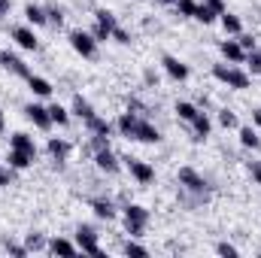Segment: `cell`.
Returning a JSON list of instances; mask_svg holds the SVG:
<instances>
[{"label": "cell", "instance_id": "23", "mask_svg": "<svg viewBox=\"0 0 261 258\" xmlns=\"http://www.w3.org/2000/svg\"><path fill=\"white\" fill-rule=\"evenodd\" d=\"M85 128H88V134H107V137L113 134V125H110L107 119H100L97 113H94L91 119H85Z\"/></svg>", "mask_w": 261, "mask_h": 258}, {"label": "cell", "instance_id": "4", "mask_svg": "<svg viewBox=\"0 0 261 258\" xmlns=\"http://www.w3.org/2000/svg\"><path fill=\"white\" fill-rule=\"evenodd\" d=\"M179 189L197 194V197H203V200L210 197V183L197 173L195 167H182V170H179Z\"/></svg>", "mask_w": 261, "mask_h": 258}, {"label": "cell", "instance_id": "30", "mask_svg": "<svg viewBox=\"0 0 261 258\" xmlns=\"http://www.w3.org/2000/svg\"><path fill=\"white\" fill-rule=\"evenodd\" d=\"M94 21H100V24H103V28H110V31L119 24V21H116V15H113L110 9H97V12H94Z\"/></svg>", "mask_w": 261, "mask_h": 258}, {"label": "cell", "instance_id": "1", "mask_svg": "<svg viewBox=\"0 0 261 258\" xmlns=\"http://www.w3.org/2000/svg\"><path fill=\"white\" fill-rule=\"evenodd\" d=\"M116 128L122 131V137L140 140V143H158V140H161V131L155 128L149 119H143V116H137V113H130V110L119 116Z\"/></svg>", "mask_w": 261, "mask_h": 258}, {"label": "cell", "instance_id": "40", "mask_svg": "<svg viewBox=\"0 0 261 258\" xmlns=\"http://www.w3.org/2000/svg\"><path fill=\"white\" fill-rule=\"evenodd\" d=\"M12 179H15V170H12V167H3V164H0V189H3V186H9Z\"/></svg>", "mask_w": 261, "mask_h": 258}, {"label": "cell", "instance_id": "43", "mask_svg": "<svg viewBox=\"0 0 261 258\" xmlns=\"http://www.w3.org/2000/svg\"><path fill=\"white\" fill-rule=\"evenodd\" d=\"M143 79H146L149 85H158V76H155V70H146V73H143Z\"/></svg>", "mask_w": 261, "mask_h": 258}, {"label": "cell", "instance_id": "39", "mask_svg": "<svg viewBox=\"0 0 261 258\" xmlns=\"http://www.w3.org/2000/svg\"><path fill=\"white\" fill-rule=\"evenodd\" d=\"M113 40H116V43H122V46H128V43H130V34L125 31V28H119V24H116V28H113Z\"/></svg>", "mask_w": 261, "mask_h": 258}, {"label": "cell", "instance_id": "18", "mask_svg": "<svg viewBox=\"0 0 261 258\" xmlns=\"http://www.w3.org/2000/svg\"><path fill=\"white\" fill-rule=\"evenodd\" d=\"M91 210H94L97 219H107V222L116 219V203H113L110 197H94V200H91Z\"/></svg>", "mask_w": 261, "mask_h": 258}, {"label": "cell", "instance_id": "45", "mask_svg": "<svg viewBox=\"0 0 261 258\" xmlns=\"http://www.w3.org/2000/svg\"><path fill=\"white\" fill-rule=\"evenodd\" d=\"M252 125L261 128V107H258V110H252Z\"/></svg>", "mask_w": 261, "mask_h": 258}, {"label": "cell", "instance_id": "10", "mask_svg": "<svg viewBox=\"0 0 261 258\" xmlns=\"http://www.w3.org/2000/svg\"><path fill=\"white\" fill-rule=\"evenodd\" d=\"M94 164H97V170H103V173H119V170H122L119 155H116L113 149H100V152H94Z\"/></svg>", "mask_w": 261, "mask_h": 258}, {"label": "cell", "instance_id": "36", "mask_svg": "<svg viewBox=\"0 0 261 258\" xmlns=\"http://www.w3.org/2000/svg\"><path fill=\"white\" fill-rule=\"evenodd\" d=\"M219 122H222V128H237L240 122H237V113H231V110H222L219 113Z\"/></svg>", "mask_w": 261, "mask_h": 258}, {"label": "cell", "instance_id": "16", "mask_svg": "<svg viewBox=\"0 0 261 258\" xmlns=\"http://www.w3.org/2000/svg\"><path fill=\"white\" fill-rule=\"evenodd\" d=\"M49 255H76L79 252V246L73 243V240H67V237H55V240H49V249H46Z\"/></svg>", "mask_w": 261, "mask_h": 258}, {"label": "cell", "instance_id": "42", "mask_svg": "<svg viewBox=\"0 0 261 258\" xmlns=\"http://www.w3.org/2000/svg\"><path fill=\"white\" fill-rule=\"evenodd\" d=\"M240 46H243V52H255V40L252 37H243L240 34Z\"/></svg>", "mask_w": 261, "mask_h": 258}, {"label": "cell", "instance_id": "33", "mask_svg": "<svg viewBox=\"0 0 261 258\" xmlns=\"http://www.w3.org/2000/svg\"><path fill=\"white\" fill-rule=\"evenodd\" d=\"M46 15H49V24H64V9L61 6H46Z\"/></svg>", "mask_w": 261, "mask_h": 258}, {"label": "cell", "instance_id": "26", "mask_svg": "<svg viewBox=\"0 0 261 258\" xmlns=\"http://www.w3.org/2000/svg\"><path fill=\"white\" fill-rule=\"evenodd\" d=\"M222 28H225V34H234V37L243 34V21L237 15H231V12H222Z\"/></svg>", "mask_w": 261, "mask_h": 258}, {"label": "cell", "instance_id": "6", "mask_svg": "<svg viewBox=\"0 0 261 258\" xmlns=\"http://www.w3.org/2000/svg\"><path fill=\"white\" fill-rule=\"evenodd\" d=\"M70 46H73L82 58H94V55H97V40H94L88 31H73V34H70Z\"/></svg>", "mask_w": 261, "mask_h": 258}, {"label": "cell", "instance_id": "38", "mask_svg": "<svg viewBox=\"0 0 261 258\" xmlns=\"http://www.w3.org/2000/svg\"><path fill=\"white\" fill-rule=\"evenodd\" d=\"M216 252H219V255H228V258H237V255H240V249H237L234 243H219V246H216Z\"/></svg>", "mask_w": 261, "mask_h": 258}, {"label": "cell", "instance_id": "48", "mask_svg": "<svg viewBox=\"0 0 261 258\" xmlns=\"http://www.w3.org/2000/svg\"><path fill=\"white\" fill-rule=\"evenodd\" d=\"M158 3H167V6H173V3H176V0H158Z\"/></svg>", "mask_w": 261, "mask_h": 258}, {"label": "cell", "instance_id": "3", "mask_svg": "<svg viewBox=\"0 0 261 258\" xmlns=\"http://www.w3.org/2000/svg\"><path fill=\"white\" fill-rule=\"evenodd\" d=\"M149 225V210L140 203H125V228L130 237H140Z\"/></svg>", "mask_w": 261, "mask_h": 258}, {"label": "cell", "instance_id": "27", "mask_svg": "<svg viewBox=\"0 0 261 258\" xmlns=\"http://www.w3.org/2000/svg\"><path fill=\"white\" fill-rule=\"evenodd\" d=\"M176 116H179V122H192V119L197 116V107H195V104L179 100V104H176Z\"/></svg>", "mask_w": 261, "mask_h": 258}, {"label": "cell", "instance_id": "49", "mask_svg": "<svg viewBox=\"0 0 261 258\" xmlns=\"http://www.w3.org/2000/svg\"><path fill=\"white\" fill-rule=\"evenodd\" d=\"M258 52H261V49H258Z\"/></svg>", "mask_w": 261, "mask_h": 258}, {"label": "cell", "instance_id": "28", "mask_svg": "<svg viewBox=\"0 0 261 258\" xmlns=\"http://www.w3.org/2000/svg\"><path fill=\"white\" fill-rule=\"evenodd\" d=\"M173 6H176V12L182 18H195V12H197V0H176Z\"/></svg>", "mask_w": 261, "mask_h": 258}, {"label": "cell", "instance_id": "46", "mask_svg": "<svg viewBox=\"0 0 261 258\" xmlns=\"http://www.w3.org/2000/svg\"><path fill=\"white\" fill-rule=\"evenodd\" d=\"M9 6H12V0H0V15H6V12H9Z\"/></svg>", "mask_w": 261, "mask_h": 258}, {"label": "cell", "instance_id": "12", "mask_svg": "<svg viewBox=\"0 0 261 258\" xmlns=\"http://www.w3.org/2000/svg\"><path fill=\"white\" fill-rule=\"evenodd\" d=\"M219 49H222V55H225L231 64H243V61H246V52H243L240 40H222Z\"/></svg>", "mask_w": 261, "mask_h": 258}, {"label": "cell", "instance_id": "32", "mask_svg": "<svg viewBox=\"0 0 261 258\" xmlns=\"http://www.w3.org/2000/svg\"><path fill=\"white\" fill-rule=\"evenodd\" d=\"M91 37H94L97 43H107V40H113V31H110V28H103L100 21H94V28H91Z\"/></svg>", "mask_w": 261, "mask_h": 258}, {"label": "cell", "instance_id": "8", "mask_svg": "<svg viewBox=\"0 0 261 258\" xmlns=\"http://www.w3.org/2000/svg\"><path fill=\"white\" fill-rule=\"evenodd\" d=\"M0 64L6 67L12 76H18V79H28V76H31V67L24 64L15 52H9V49H3V52H0Z\"/></svg>", "mask_w": 261, "mask_h": 258}, {"label": "cell", "instance_id": "34", "mask_svg": "<svg viewBox=\"0 0 261 258\" xmlns=\"http://www.w3.org/2000/svg\"><path fill=\"white\" fill-rule=\"evenodd\" d=\"M3 249H6L9 255H15V258H24V255H28V246H21V243H12V240H3Z\"/></svg>", "mask_w": 261, "mask_h": 258}, {"label": "cell", "instance_id": "22", "mask_svg": "<svg viewBox=\"0 0 261 258\" xmlns=\"http://www.w3.org/2000/svg\"><path fill=\"white\" fill-rule=\"evenodd\" d=\"M240 143H243L246 149H252V152H255V149H261L258 131L252 128V125H243V128H240Z\"/></svg>", "mask_w": 261, "mask_h": 258}, {"label": "cell", "instance_id": "14", "mask_svg": "<svg viewBox=\"0 0 261 258\" xmlns=\"http://www.w3.org/2000/svg\"><path fill=\"white\" fill-rule=\"evenodd\" d=\"M189 125H192L195 140H206V137H210V131H213V122H210V116H206L203 110H197V116L189 122Z\"/></svg>", "mask_w": 261, "mask_h": 258}, {"label": "cell", "instance_id": "20", "mask_svg": "<svg viewBox=\"0 0 261 258\" xmlns=\"http://www.w3.org/2000/svg\"><path fill=\"white\" fill-rule=\"evenodd\" d=\"M24 18H28L31 24H37V28H43V24H49V15H46V6H37V3H28V6H24Z\"/></svg>", "mask_w": 261, "mask_h": 258}, {"label": "cell", "instance_id": "47", "mask_svg": "<svg viewBox=\"0 0 261 258\" xmlns=\"http://www.w3.org/2000/svg\"><path fill=\"white\" fill-rule=\"evenodd\" d=\"M3 125H6V119H3V110H0V134H3Z\"/></svg>", "mask_w": 261, "mask_h": 258}, {"label": "cell", "instance_id": "31", "mask_svg": "<svg viewBox=\"0 0 261 258\" xmlns=\"http://www.w3.org/2000/svg\"><path fill=\"white\" fill-rule=\"evenodd\" d=\"M195 18H197V21H203V24H213V21H216V12H213V9H210L206 3H197Z\"/></svg>", "mask_w": 261, "mask_h": 258}, {"label": "cell", "instance_id": "15", "mask_svg": "<svg viewBox=\"0 0 261 258\" xmlns=\"http://www.w3.org/2000/svg\"><path fill=\"white\" fill-rule=\"evenodd\" d=\"M9 149H21V152L37 155V143H34V137H31V134H24V131H15V134L9 137Z\"/></svg>", "mask_w": 261, "mask_h": 258}, {"label": "cell", "instance_id": "2", "mask_svg": "<svg viewBox=\"0 0 261 258\" xmlns=\"http://www.w3.org/2000/svg\"><path fill=\"white\" fill-rule=\"evenodd\" d=\"M213 76L219 82H225L228 88H237V91L249 88V73H243L237 64H216L213 67Z\"/></svg>", "mask_w": 261, "mask_h": 258}, {"label": "cell", "instance_id": "21", "mask_svg": "<svg viewBox=\"0 0 261 258\" xmlns=\"http://www.w3.org/2000/svg\"><path fill=\"white\" fill-rule=\"evenodd\" d=\"M28 88H31L37 97H49V94H52V82L43 79V76H34V73L28 76Z\"/></svg>", "mask_w": 261, "mask_h": 258}, {"label": "cell", "instance_id": "13", "mask_svg": "<svg viewBox=\"0 0 261 258\" xmlns=\"http://www.w3.org/2000/svg\"><path fill=\"white\" fill-rule=\"evenodd\" d=\"M46 152L52 155V161H55V164H64L67 155H70V143L61 140V137H52V140L46 143Z\"/></svg>", "mask_w": 261, "mask_h": 258}, {"label": "cell", "instance_id": "9", "mask_svg": "<svg viewBox=\"0 0 261 258\" xmlns=\"http://www.w3.org/2000/svg\"><path fill=\"white\" fill-rule=\"evenodd\" d=\"M24 116H28L40 131H49L52 125H55L52 116H49V107H43V104H28V107H24Z\"/></svg>", "mask_w": 261, "mask_h": 258}, {"label": "cell", "instance_id": "7", "mask_svg": "<svg viewBox=\"0 0 261 258\" xmlns=\"http://www.w3.org/2000/svg\"><path fill=\"white\" fill-rule=\"evenodd\" d=\"M125 161H128L130 176H134L140 186H149V183H155V167H152V164H146V161H140V158H125Z\"/></svg>", "mask_w": 261, "mask_h": 258}, {"label": "cell", "instance_id": "24", "mask_svg": "<svg viewBox=\"0 0 261 258\" xmlns=\"http://www.w3.org/2000/svg\"><path fill=\"white\" fill-rule=\"evenodd\" d=\"M73 116H79V119L85 122V119H91V116H94V107H91L82 94H76V97H73Z\"/></svg>", "mask_w": 261, "mask_h": 258}, {"label": "cell", "instance_id": "29", "mask_svg": "<svg viewBox=\"0 0 261 258\" xmlns=\"http://www.w3.org/2000/svg\"><path fill=\"white\" fill-rule=\"evenodd\" d=\"M49 116H52L55 125H67V122H70V113H67L61 104H52V107H49Z\"/></svg>", "mask_w": 261, "mask_h": 258}, {"label": "cell", "instance_id": "5", "mask_svg": "<svg viewBox=\"0 0 261 258\" xmlns=\"http://www.w3.org/2000/svg\"><path fill=\"white\" fill-rule=\"evenodd\" d=\"M76 246H79V252H85V255L103 258V249H100V243H97V231H94L91 225H79V228H76Z\"/></svg>", "mask_w": 261, "mask_h": 258}, {"label": "cell", "instance_id": "37", "mask_svg": "<svg viewBox=\"0 0 261 258\" xmlns=\"http://www.w3.org/2000/svg\"><path fill=\"white\" fill-rule=\"evenodd\" d=\"M122 249H125V255H137V258L149 255V249H146V246H140V243H134V240H128V243H125Z\"/></svg>", "mask_w": 261, "mask_h": 258}, {"label": "cell", "instance_id": "17", "mask_svg": "<svg viewBox=\"0 0 261 258\" xmlns=\"http://www.w3.org/2000/svg\"><path fill=\"white\" fill-rule=\"evenodd\" d=\"M34 158H37V155L21 152V149H9V155H6V161H9V167H12V170H24V167H31V164H34Z\"/></svg>", "mask_w": 261, "mask_h": 258}, {"label": "cell", "instance_id": "35", "mask_svg": "<svg viewBox=\"0 0 261 258\" xmlns=\"http://www.w3.org/2000/svg\"><path fill=\"white\" fill-rule=\"evenodd\" d=\"M246 64L252 70V76H261V52H246Z\"/></svg>", "mask_w": 261, "mask_h": 258}, {"label": "cell", "instance_id": "44", "mask_svg": "<svg viewBox=\"0 0 261 258\" xmlns=\"http://www.w3.org/2000/svg\"><path fill=\"white\" fill-rule=\"evenodd\" d=\"M249 170H252V176H255V183L261 186V164H249Z\"/></svg>", "mask_w": 261, "mask_h": 258}, {"label": "cell", "instance_id": "11", "mask_svg": "<svg viewBox=\"0 0 261 258\" xmlns=\"http://www.w3.org/2000/svg\"><path fill=\"white\" fill-rule=\"evenodd\" d=\"M161 67H164L167 76L176 79V82H186V79H189V67L182 64L179 58H173V55H164V58H161Z\"/></svg>", "mask_w": 261, "mask_h": 258}, {"label": "cell", "instance_id": "25", "mask_svg": "<svg viewBox=\"0 0 261 258\" xmlns=\"http://www.w3.org/2000/svg\"><path fill=\"white\" fill-rule=\"evenodd\" d=\"M24 246H28V252H46V249H49V243H46V237H43L40 231H31V234L24 237Z\"/></svg>", "mask_w": 261, "mask_h": 258}, {"label": "cell", "instance_id": "19", "mask_svg": "<svg viewBox=\"0 0 261 258\" xmlns=\"http://www.w3.org/2000/svg\"><path fill=\"white\" fill-rule=\"evenodd\" d=\"M12 40H15L21 49H28V52H34V49H37V37H34V31H31V28H12Z\"/></svg>", "mask_w": 261, "mask_h": 258}, {"label": "cell", "instance_id": "41", "mask_svg": "<svg viewBox=\"0 0 261 258\" xmlns=\"http://www.w3.org/2000/svg\"><path fill=\"white\" fill-rule=\"evenodd\" d=\"M203 3H206V6H210V9H213L216 15H222V12H228V9H225V0H203Z\"/></svg>", "mask_w": 261, "mask_h": 258}]
</instances>
